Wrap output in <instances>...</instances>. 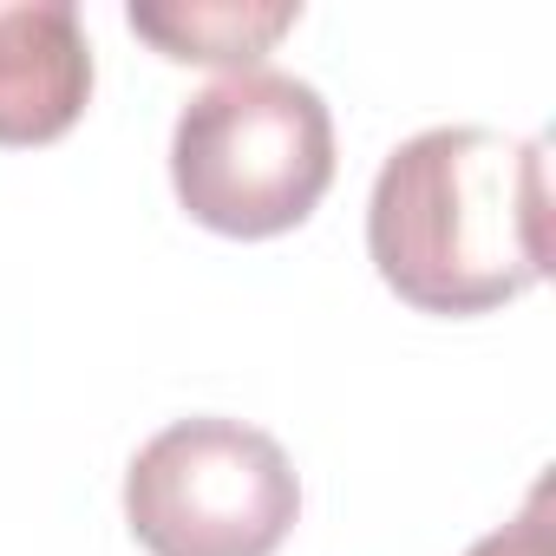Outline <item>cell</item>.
I'll return each instance as SVG.
<instances>
[{"label":"cell","mask_w":556,"mask_h":556,"mask_svg":"<svg viewBox=\"0 0 556 556\" xmlns=\"http://www.w3.org/2000/svg\"><path fill=\"white\" fill-rule=\"evenodd\" d=\"M367 255L419 315H491L549 275V151L491 125L406 138L367 197Z\"/></svg>","instance_id":"cell-1"},{"label":"cell","mask_w":556,"mask_h":556,"mask_svg":"<svg viewBox=\"0 0 556 556\" xmlns=\"http://www.w3.org/2000/svg\"><path fill=\"white\" fill-rule=\"evenodd\" d=\"M177 203L216 236H282L315 216L334 184L328 99L275 66L223 73L170 125Z\"/></svg>","instance_id":"cell-2"},{"label":"cell","mask_w":556,"mask_h":556,"mask_svg":"<svg viewBox=\"0 0 556 556\" xmlns=\"http://www.w3.org/2000/svg\"><path fill=\"white\" fill-rule=\"evenodd\" d=\"M302 517V478L262 426L197 413L125 465V523L151 556H275Z\"/></svg>","instance_id":"cell-3"},{"label":"cell","mask_w":556,"mask_h":556,"mask_svg":"<svg viewBox=\"0 0 556 556\" xmlns=\"http://www.w3.org/2000/svg\"><path fill=\"white\" fill-rule=\"evenodd\" d=\"M92 99V40L73 0H0V144H53Z\"/></svg>","instance_id":"cell-4"},{"label":"cell","mask_w":556,"mask_h":556,"mask_svg":"<svg viewBox=\"0 0 556 556\" xmlns=\"http://www.w3.org/2000/svg\"><path fill=\"white\" fill-rule=\"evenodd\" d=\"M125 21L164 60L249 73V66H262V53L275 40L302 21V8L295 0H131Z\"/></svg>","instance_id":"cell-5"},{"label":"cell","mask_w":556,"mask_h":556,"mask_svg":"<svg viewBox=\"0 0 556 556\" xmlns=\"http://www.w3.org/2000/svg\"><path fill=\"white\" fill-rule=\"evenodd\" d=\"M465 556H549V478L530 491V504H523L504 530L478 536Z\"/></svg>","instance_id":"cell-6"}]
</instances>
